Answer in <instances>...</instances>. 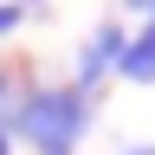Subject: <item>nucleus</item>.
Returning a JSON list of instances; mask_svg holds the SVG:
<instances>
[{"label":"nucleus","instance_id":"1","mask_svg":"<svg viewBox=\"0 0 155 155\" xmlns=\"http://www.w3.org/2000/svg\"><path fill=\"white\" fill-rule=\"evenodd\" d=\"M7 129L19 142H32V155H71L91 129V97L78 84H32L13 97Z\"/></svg>","mask_w":155,"mask_h":155},{"label":"nucleus","instance_id":"2","mask_svg":"<svg viewBox=\"0 0 155 155\" xmlns=\"http://www.w3.org/2000/svg\"><path fill=\"white\" fill-rule=\"evenodd\" d=\"M123 45H129V32L123 26H116V19H104V26H97L91 39H84V45H78V91H97V84H104V78L116 71V58H123Z\"/></svg>","mask_w":155,"mask_h":155},{"label":"nucleus","instance_id":"3","mask_svg":"<svg viewBox=\"0 0 155 155\" xmlns=\"http://www.w3.org/2000/svg\"><path fill=\"white\" fill-rule=\"evenodd\" d=\"M116 78H129V84H155V19H142V32L123 45V58H116Z\"/></svg>","mask_w":155,"mask_h":155},{"label":"nucleus","instance_id":"4","mask_svg":"<svg viewBox=\"0 0 155 155\" xmlns=\"http://www.w3.org/2000/svg\"><path fill=\"white\" fill-rule=\"evenodd\" d=\"M19 19H26V0H0V39H7Z\"/></svg>","mask_w":155,"mask_h":155},{"label":"nucleus","instance_id":"5","mask_svg":"<svg viewBox=\"0 0 155 155\" xmlns=\"http://www.w3.org/2000/svg\"><path fill=\"white\" fill-rule=\"evenodd\" d=\"M0 155H13V129L7 123H0Z\"/></svg>","mask_w":155,"mask_h":155},{"label":"nucleus","instance_id":"6","mask_svg":"<svg viewBox=\"0 0 155 155\" xmlns=\"http://www.w3.org/2000/svg\"><path fill=\"white\" fill-rule=\"evenodd\" d=\"M123 155H155V142H129V149H123Z\"/></svg>","mask_w":155,"mask_h":155}]
</instances>
